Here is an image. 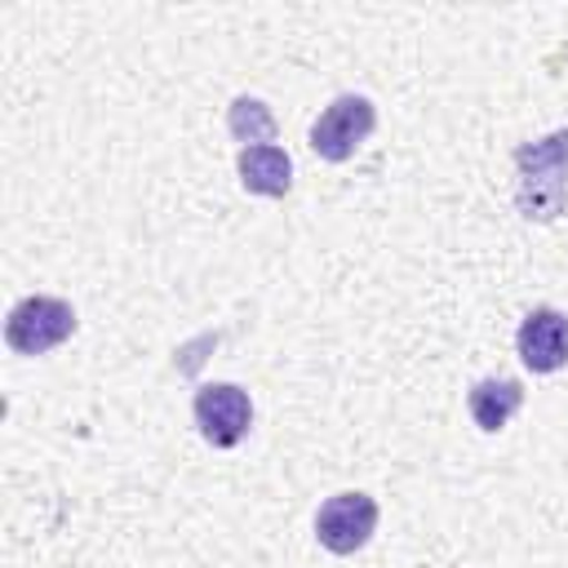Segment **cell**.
<instances>
[{
  "label": "cell",
  "instance_id": "obj_1",
  "mask_svg": "<svg viewBox=\"0 0 568 568\" xmlns=\"http://www.w3.org/2000/svg\"><path fill=\"white\" fill-rule=\"evenodd\" d=\"M519 164V213L537 217V222H555L568 204V129L519 146L515 151Z\"/></svg>",
  "mask_w": 568,
  "mask_h": 568
},
{
  "label": "cell",
  "instance_id": "obj_2",
  "mask_svg": "<svg viewBox=\"0 0 568 568\" xmlns=\"http://www.w3.org/2000/svg\"><path fill=\"white\" fill-rule=\"evenodd\" d=\"M373 124H377L373 102L359 98V93H342L311 124V151L320 160H328V164H342V160H351L359 151V142L373 133Z\"/></svg>",
  "mask_w": 568,
  "mask_h": 568
},
{
  "label": "cell",
  "instance_id": "obj_3",
  "mask_svg": "<svg viewBox=\"0 0 568 568\" xmlns=\"http://www.w3.org/2000/svg\"><path fill=\"white\" fill-rule=\"evenodd\" d=\"M75 333V311L62 297H22L4 320V342L18 355H44Z\"/></svg>",
  "mask_w": 568,
  "mask_h": 568
},
{
  "label": "cell",
  "instance_id": "obj_4",
  "mask_svg": "<svg viewBox=\"0 0 568 568\" xmlns=\"http://www.w3.org/2000/svg\"><path fill=\"white\" fill-rule=\"evenodd\" d=\"M195 426L200 435L213 444V448H235L244 435H248V422H253V404L240 386L231 382H209L195 390Z\"/></svg>",
  "mask_w": 568,
  "mask_h": 568
},
{
  "label": "cell",
  "instance_id": "obj_5",
  "mask_svg": "<svg viewBox=\"0 0 568 568\" xmlns=\"http://www.w3.org/2000/svg\"><path fill=\"white\" fill-rule=\"evenodd\" d=\"M377 528V501L368 493H337L315 515V537L333 555H355Z\"/></svg>",
  "mask_w": 568,
  "mask_h": 568
},
{
  "label": "cell",
  "instance_id": "obj_6",
  "mask_svg": "<svg viewBox=\"0 0 568 568\" xmlns=\"http://www.w3.org/2000/svg\"><path fill=\"white\" fill-rule=\"evenodd\" d=\"M515 346H519V359L532 368V373H555L568 364V315L555 311V306H537L524 315L519 333H515Z\"/></svg>",
  "mask_w": 568,
  "mask_h": 568
},
{
  "label": "cell",
  "instance_id": "obj_7",
  "mask_svg": "<svg viewBox=\"0 0 568 568\" xmlns=\"http://www.w3.org/2000/svg\"><path fill=\"white\" fill-rule=\"evenodd\" d=\"M240 182L253 195H288V186H293V160H288V151H280L275 142L244 146L240 151Z\"/></svg>",
  "mask_w": 568,
  "mask_h": 568
},
{
  "label": "cell",
  "instance_id": "obj_8",
  "mask_svg": "<svg viewBox=\"0 0 568 568\" xmlns=\"http://www.w3.org/2000/svg\"><path fill=\"white\" fill-rule=\"evenodd\" d=\"M519 404H524V386L515 377H484L466 395V408L479 430H501L519 413Z\"/></svg>",
  "mask_w": 568,
  "mask_h": 568
},
{
  "label": "cell",
  "instance_id": "obj_9",
  "mask_svg": "<svg viewBox=\"0 0 568 568\" xmlns=\"http://www.w3.org/2000/svg\"><path fill=\"white\" fill-rule=\"evenodd\" d=\"M226 124H231V133H235L240 142H253V146L271 142V133H275V120H271V111H266L257 98H235Z\"/></svg>",
  "mask_w": 568,
  "mask_h": 568
}]
</instances>
